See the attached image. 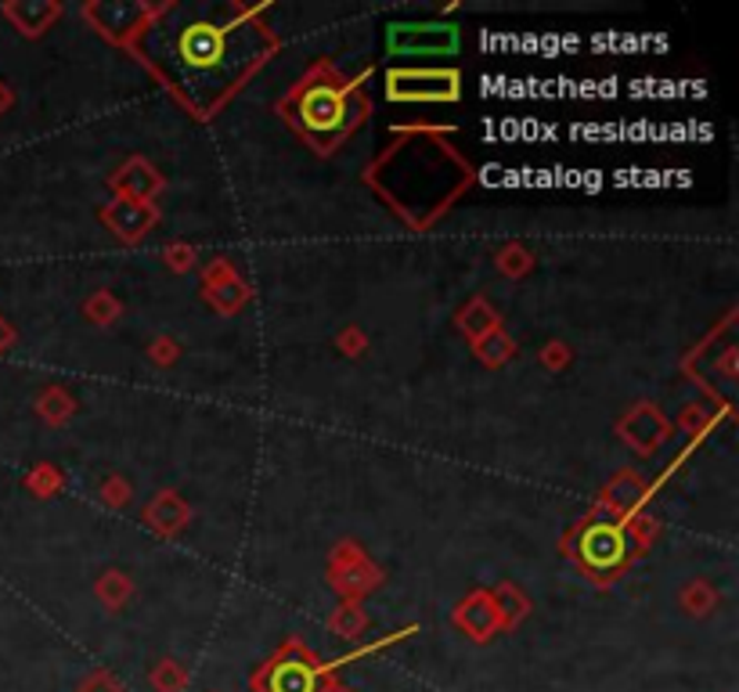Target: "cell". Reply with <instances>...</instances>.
Wrapping results in <instances>:
<instances>
[{"label": "cell", "instance_id": "7a4b0ae2", "mask_svg": "<svg viewBox=\"0 0 739 692\" xmlns=\"http://www.w3.org/2000/svg\"><path fill=\"white\" fill-rule=\"evenodd\" d=\"M173 58L188 77H216L231 62V29L213 22H192L173 43Z\"/></svg>", "mask_w": 739, "mask_h": 692}, {"label": "cell", "instance_id": "6da1fadb", "mask_svg": "<svg viewBox=\"0 0 739 692\" xmlns=\"http://www.w3.org/2000/svg\"><path fill=\"white\" fill-rule=\"evenodd\" d=\"M354 115H357L354 98L340 91V86H311L296 105L300 126L307 130L317 144H332L336 138H343L346 126L354 123Z\"/></svg>", "mask_w": 739, "mask_h": 692}, {"label": "cell", "instance_id": "3957f363", "mask_svg": "<svg viewBox=\"0 0 739 692\" xmlns=\"http://www.w3.org/2000/svg\"><path fill=\"white\" fill-rule=\"evenodd\" d=\"M389 101H455L462 80L455 69H397L386 77Z\"/></svg>", "mask_w": 739, "mask_h": 692}, {"label": "cell", "instance_id": "5b68a950", "mask_svg": "<svg viewBox=\"0 0 739 692\" xmlns=\"http://www.w3.org/2000/svg\"><path fill=\"white\" fill-rule=\"evenodd\" d=\"M458 48L455 26H394L389 51L397 54H452Z\"/></svg>", "mask_w": 739, "mask_h": 692}, {"label": "cell", "instance_id": "8992f818", "mask_svg": "<svg viewBox=\"0 0 739 692\" xmlns=\"http://www.w3.org/2000/svg\"><path fill=\"white\" fill-rule=\"evenodd\" d=\"M577 556L591 570H617L620 559H625V533L610 523H591L577 541Z\"/></svg>", "mask_w": 739, "mask_h": 692}, {"label": "cell", "instance_id": "277c9868", "mask_svg": "<svg viewBox=\"0 0 739 692\" xmlns=\"http://www.w3.org/2000/svg\"><path fill=\"white\" fill-rule=\"evenodd\" d=\"M260 692H325V671L300 653H285L256 678Z\"/></svg>", "mask_w": 739, "mask_h": 692}]
</instances>
